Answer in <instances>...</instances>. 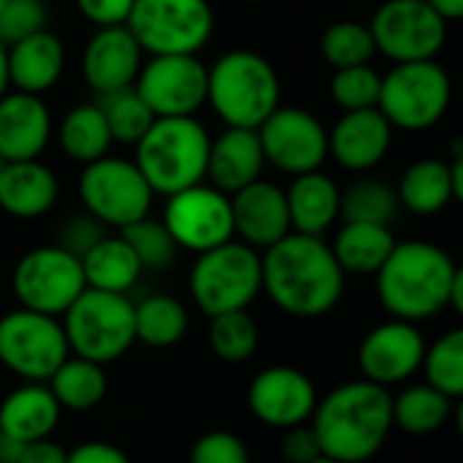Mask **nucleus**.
Masks as SVG:
<instances>
[{
    "label": "nucleus",
    "mask_w": 463,
    "mask_h": 463,
    "mask_svg": "<svg viewBox=\"0 0 463 463\" xmlns=\"http://www.w3.org/2000/svg\"><path fill=\"white\" fill-rule=\"evenodd\" d=\"M344 270L330 243L311 235H287L262 254V289L289 317L317 319L344 298Z\"/></svg>",
    "instance_id": "obj_1"
},
{
    "label": "nucleus",
    "mask_w": 463,
    "mask_h": 463,
    "mask_svg": "<svg viewBox=\"0 0 463 463\" xmlns=\"http://www.w3.org/2000/svg\"><path fill=\"white\" fill-rule=\"evenodd\" d=\"M322 455L335 463H365L392 430V395L365 379L330 390L311 417Z\"/></svg>",
    "instance_id": "obj_2"
},
{
    "label": "nucleus",
    "mask_w": 463,
    "mask_h": 463,
    "mask_svg": "<svg viewBox=\"0 0 463 463\" xmlns=\"http://www.w3.org/2000/svg\"><path fill=\"white\" fill-rule=\"evenodd\" d=\"M452 257L428 241L395 243L392 254L376 273V295L390 319L425 322L449 308L455 279Z\"/></svg>",
    "instance_id": "obj_3"
},
{
    "label": "nucleus",
    "mask_w": 463,
    "mask_h": 463,
    "mask_svg": "<svg viewBox=\"0 0 463 463\" xmlns=\"http://www.w3.org/2000/svg\"><path fill=\"white\" fill-rule=\"evenodd\" d=\"M207 104L226 128L257 131L281 107V80L254 50H232L207 69Z\"/></svg>",
    "instance_id": "obj_4"
},
{
    "label": "nucleus",
    "mask_w": 463,
    "mask_h": 463,
    "mask_svg": "<svg viewBox=\"0 0 463 463\" xmlns=\"http://www.w3.org/2000/svg\"><path fill=\"white\" fill-rule=\"evenodd\" d=\"M210 134L196 118H158L139 139L134 164L153 194L172 196L207 180Z\"/></svg>",
    "instance_id": "obj_5"
},
{
    "label": "nucleus",
    "mask_w": 463,
    "mask_h": 463,
    "mask_svg": "<svg viewBox=\"0 0 463 463\" xmlns=\"http://www.w3.org/2000/svg\"><path fill=\"white\" fill-rule=\"evenodd\" d=\"M188 289L194 303L210 319L246 311L262 292V254L241 241H229L199 254L188 276Z\"/></svg>",
    "instance_id": "obj_6"
},
{
    "label": "nucleus",
    "mask_w": 463,
    "mask_h": 463,
    "mask_svg": "<svg viewBox=\"0 0 463 463\" xmlns=\"http://www.w3.org/2000/svg\"><path fill=\"white\" fill-rule=\"evenodd\" d=\"M63 333L74 357L107 365L120 360L137 341L134 303L128 295L85 289L63 314Z\"/></svg>",
    "instance_id": "obj_7"
},
{
    "label": "nucleus",
    "mask_w": 463,
    "mask_h": 463,
    "mask_svg": "<svg viewBox=\"0 0 463 463\" xmlns=\"http://www.w3.org/2000/svg\"><path fill=\"white\" fill-rule=\"evenodd\" d=\"M126 28L150 58L199 55L213 39L215 17L207 0H134Z\"/></svg>",
    "instance_id": "obj_8"
},
{
    "label": "nucleus",
    "mask_w": 463,
    "mask_h": 463,
    "mask_svg": "<svg viewBox=\"0 0 463 463\" xmlns=\"http://www.w3.org/2000/svg\"><path fill=\"white\" fill-rule=\"evenodd\" d=\"M452 101V80L436 63H401L382 77L376 109L384 120L401 131L433 128Z\"/></svg>",
    "instance_id": "obj_9"
},
{
    "label": "nucleus",
    "mask_w": 463,
    "mask_h": 463,
    "mask_svg": "<svg viewBox=\"0 0 463 463\" xmlns=\"http://www.w3.org/2000/svg\"><path fill=\"white\" fill-rule=\"evenodd\" d=\"M69 360V341L55 317L17 308L0 317V365L23 382L47 384Z\"/></svg>",
    "instance_id": "obj_10"
},
{
    "label": "nucleus",
    "mask_w": 463,
    "mask_h": 463,
    "mask_svg": "<svg viewBox=\"0 0 463 463\" xmlns=\"http://www.w3.org/2000/svg\"><path fill=\"white\" fill-rule=\"evenodd\" d=\"M153 188L134 161L107 156L93 161L80 175V199L99 223L118 226L120 232L150 215Z\"/></svg>",
    "instance_id": "obj_11"
},
{
    "label": "nucleus",
    "mask_w": 463,
    "mask_h": 463,
    "mask_svg": "<svg viewBox=\"0 0 463 463\" xmlns=\"http://www.w3.org/2000/svg\"><path fill=\"white\" fill-rule=\"evenodd\" d=\"M12 287L23 308L63 317L88 289L82 260L63 246H42L28 251L12 273Z\"/></svg>",
    "instance_id": "obj_12"
},
{
    "label": "nucleus",
    "mask_w": 463,
    "mask_h": 463,
    "mask_svg": "<svg viewBox=\"0 0 463 463\" xmlns=\"http://www.w3.org/2000/svg\"><path fill=\"white\" fill-rule=\"evenodd\" d=\"M368 31L376 52L392 66L433 61L447 42V23L425 0H384L373 12Z\"/></svg>",
    "instance_id": "obj_13"
},
{
    "label": "nucleus",
    "mask_w": 463,
    "mask_h": 463,
    "mask_svg": "<svg viewBox=\"0 0 463 463\" xmlns=\"http://www.w3.org/2000/svg\"><path fill=\"white\" fill-rule=\"evenodd\" d=\"M161 223L177 249L194 251L196 257L235 241L232 199L207 183L166 196Z\"/></svg>",
    "instance_id": "obj_14"
},
{
    "label": "nucleus",
    "mask_w": 463,
    "mask_h": 463,
    "mask_svg": "<svg viewBox=\"0 0 463 463\" xmlns=\"http://www.w3.org/2000/svg\"><path fill=\"white\" fill-rule=\"evenodd\" d=\"M134 90L158 118H194L207 104V66L196 55H164L142 63Z\"/></svg>",
    "instance_id": "obj_15"
},
{
    "label": "nucleus",
    "mask_w": 463,
    "mask_h": 463,
    "mask_svg": "<svg viewBox=\"0 0 463 463\" xmlns=\"http://www.w3.org/2000/svg\"><path fill=\"white\" fill-rule=\"evenodd\" d=\"M257 134L265 161L292 177L319 172V166L330 156L327 128L314 112L300 107H279L257 128Z\"/></svg>",
    "instance_id": "obj_16"
},
{
    "label": "nucleus",
    "mask_w": 463,
    "mask_h": 463,
    "mask_svg": "<svg viewBox=\"0 0 463 463\" xmlns=\"http://www.w3.org/2000/svg\"><path fill=\"white\" fill-rule=\"evenodd\" d=\"M425 335L417 325L387 319L368 330V335L360 341L357 349V365L365 382H373L379 387L403 384L417 371H422L425 363Z\"/></svg>",
    "instance_id": "obj_17"
},
{
    "label": "nucleus",
    "mask_w": 463,
    "mask_h": 463,
    "mask_svg": "<svg viewBox=\"0 0 463 463\" xmlns=\"http://www.w3.org/2000/svg\"><path fill=\"white\" fill-rule=\"evenodd\" d=\"M319 395L308 373L292 365H270L249 387L251 414L270 428H298L311 422Z\"/></svg>",
    "instance_id": "obj_18"
},
{
    "label": "nucleus",
    "mask_w": 463,
    "mask_h": 463,
    "mask_svg": "<svg viewBox=\"0 0 463 463\" xmlns=\"http://www.w3.org/2000/svg\"><path fill=\"white\" fill-rule=\"evenodd\" d=\"M142 63H145V52L131 36V31L123 25V28L96 31L82 50L80 69L85 85L104 99L134 88Z\"/></svg>",
    "instance_id": "obj_19"
},
{
    "label": "nucleus",
    "mask_w": 463,
    "mask_h": 463,
    "mask_svg": "<svg viewBox=\"0 0 463 463\" xmlns=\"http://www.w3.org/2000/svg\"><path fill=\"white\" fill-rule=\"evenodd\" d=\"M232 221L235 235L254 251H268L292 235V221L287 207V191L276 183L257 180L243 191L232 194Z\"/></svg>",
    "instance_id": "obj_20"
},
{
    "label": "nucleus",
    "mask_w": 463,
    "mask_h": 463,
    "mask_svg": "<svg viewBox=\"0 0 463 463\" xmlns=\"http://www.w3.org/2000/svg\"><path fill=\"white\" fill-rule=\"evenodd\" d=\"M52 112L42 96L9 90L0 99V161H36L52 139Z\"/></svg>",
    "instance_id": "obj_21"
},
{
    "label": "nucleus",
    "mask_w": 463,
    "mask_h": 463,
    "mask_svg": "<svg viewBox=\"0 0 463 463\" xmlns=\"http://www.w3.org/2000/svg\"><path fill=\"white\" fill-rule=\"evenodd\" d=\"M392 145V126L379 109L344 112L333 131H327V147L338 166L349 172H368L384 161Z\"/></svg>",
    "instance_id": "obj_22"
},
{
    "label": "nucleus",
    "mask_w": 463,
    "mask_h": 463,
    "mask_svg": "<svg viewBox=\"0 0 463 463\" xmlns=\"http://www.w3.org/2000/svg\"><path fill=\"white\" fill-rule=\"evenodd\" d=\"M265 153L257 131L249 128H226L221 137L210 139L207 156V180L221 194L232 196L246 185L262 180Z\"/></svg>",
    "instance_id": "obj_23"
},
{
    "label": "nucleus",
    "mask_w": 463,
    "mask_h": 463,
    "mask_svg": "<svg viewBox=\"0 0 463 463\" xmlns=\"http://www.w3.org/2000/svg\"><path fill=\"white\" fill-rule=\"evenodd\" d=\"M61 411L63 409L52 395L50 384L25 382L0 403V433L20 444L50 439L61 420Z\"/></svg>",
    "instance_id": "obj_24"
},
{
    "label": "nucleus",
    "mask_w": 463,
    "mask_h": 463,
    "mask_svg": "<svg viewBox=\"0 0 463 463\" xmlns=\"http://www.w3.org/2000/svg\"><path fill=\"white\" fill-rule=\"evenodd\" d=\"M61 196L55 172L36 161H12L0 166V210L14 218L47 215Z\"/></svg>",
    "instance_id": "obj_25"
},
{
    "label": "nucleus",
    "mask_w": 463,
    "mask_h": 463,
    "mask_svg": "<svg viewBox=\"0 0 463 463\" xmlns=\"http://www.w3.org/2000/svg\"><path fill=\"white\" fill-rule=\"evenodd\" d=\"M63 69L66 47L50 31H42L9 47V85L20 93L42 96L52 90L63 77Z\"/></svg>",
    "instance_id": "obj_26"
},
{
    "label": "nucleus",
    "mask_w": 463,
    "mask_h": 463,
    "mask_svg": "<svg viewBox=\"0 0 463 463\" xmlns=\"http://www.w3.org/2000/svg\"><path fill=\"white\" fill-rule=\"evenodd\" d=\"M292 232L322 238L341 215V188L325 172H308L287 188Z\"/></svg>",
    "instance_id": "obj_27"
},
{
    "label": "nucleus",
    "mask_w": 463,
    "mask_h": 463,
    "mask_svg": "<svg viewBox=\"0 0 463 463\" xmlns=\"http://www.w3.org/2000/svg\"><path fill=\"white\" fill-rule=\"evenodd\" d=\"M395 243L398 241L390 226L344 221L335 241L330 243V251L344 276H376L392 254Z\"/></svg>",
    "instance_id": "obj_28"
},
{
    "label": "nucleus",
    "mask_w": 463,
    "mask_h": 463,
    "mask_svg": "<svg viewBox=\"0 0 463 463\" xmlns=\"http://www.w3.org/2000/svg\"><path fill=\"white\" fill-rule=\"evenodd\" d=\"M82 273L88 289L109 292V295H128V289L145 273L137 254L123 238H101L85 257Z\"/></svg>",
    "instance_id": "obj_29"
},
{
    "label": "nucleus",
    "mask_w": 463,
    "mask_h": 463,
    "mask_svg": "<svg viewBox=\"0 0 463 463\" xmlns=\"http://www.w3.org/2000/svg\"><path fill=\"white\" fill-rule=\"evenodd\" d=\"M401 207L414 215H436L452 202L449 164L441 158H420L401 175L395 185Z\"/></svg>",
    "instance_id": "obj_30"
},
{
    "label": "nucleus",
    "mask_w": 463,
    "mask_h": 463,
    "mask_svg": "<svg viewBox=\"0 0 463 463\" xmlns=\"http://www.w3.org/2000/svg\"><path fill=\"white\" fill-rule=\"evenodd\" d=\"M58 142H61V150L82 166L107 158L112 147V134H109L101 107L80 104L69 109L58 126Z\"/></svg>",
    "instance_id": "obj_31"
},
{
    "label": "nucleus",
    "mask_w": 463,
    "mask_h": 463,
    "mask_svg": "<svg viewBox=\"0 0 463 463\" xmlns=\"http://www.w3.org/2000/svg\"><path fill=\"white\" fill-rule=\"evenodd\" d=\"M452 414V401L433 384H409L392 398V428L411 436H428L439 430Z\"/></svg>",
    "instance_id": "obj_32"
},
{
    "label": "nucleus",
    "mask_w": 463,
    "mask_h": 463,
    "mask_svg": "<svg viewBox=\"0 0 463 463\" xmlns=\"http://www.w3.org/2000/svg\"><path fill=\"white\" fill-rule=\"evenodd\" d=\"M52 395L58 398L61 409L71 411H88L99 406L107 395V373L104 365L82 360V357H69L47 382Z\"/></svg>",
    "instance_id": "obj_33"
},
{
    "label": "nucleus",
    "mask_w": 463,
    "mask_h": 463,
    "mask_svg": "<svg viewBox=\"0 0 463 463\" xmlns=\"http://www.w3.org/2000/svg\"><path fill=\"white\" fill-rule=\"evenodd\" d=\"M137 341L147 346H172L188 333V311L177 298L150 295L134 306Z\"/></svg>",
    "instance_id": "obj_34"
},
{
    "label": "nucleus",
    "mask_w": 463,
    "mask_h": 463,
    "mask_svg": "<svg viewBox=\"0 0 463 463\" xmlns=\"http://www.w3.org/2000/svg\"><path fill=\"white\" fill-rule=\"evenodd\" d=\"M401 210L398 194L384 180H357L341 191V218L354 223H379L390 226Z\"/></svg>",
    "instance_id": "obj_35"
},
{
    "label": "nucleus",
    "mask_w": 463,
    "mask_h": 463,
    "mask_svg": "<svg viewBox=\"0 0 463 463\" xmlns=\"http://www.w3.org/2000/svg\"><path fill=\"white\" fill-rule=\"evenodd\" d=\"M425 382L444 392L449 401L463 398V327L439 335L425 352Z\"/></svg>",
    "instance_id": "obj_36"
},
{
    "label": "nucleus",
    "mask_w": 463,
    "mask_h": 463,
    "mask_svg": "<svg viewBox=\"0 0 463 463\" xmlns=\"http://www.w3.org/2000/svg\"><path fill=\"white\" fill-rule=\"evenodd\" d=\"M322 58L335 69H354V66H371L376 47H373V36L368 31V25L352 23V20H341L333 23L319 42Z\"/></svg>",
    "instance_id": "obj_37"
},
{
    "label": "nucleus",
    "mask_w": 463,
    "mask_h": 463,
    "mask_svg": "<svg viewBox=\"0 0 463 463\" xmlns=\"http://www.w3.org/2000/svg\"><path fill=\"white\" fill-rule=\"evenodd\" d=\"M207 341L218 360L246 363L260 346V327L246 311L221 314V317L210 319Z\"/></svg>",
    "instance_id": "obj_38"
},
{
    "label": "nucleus",
    "mask_w": 463,
    "mask_h": 463,
    "mask_svg": "<svg viewBox=\"0 0 463 463\" xmlns=\"http://www.w3.org/2000/svg\"><path fill=\"white\" fill-rule=\"evenodd\" d=\"M99 107H101V112L107 118L112 142H120V145H134L137 147L139 139L156 123V115L147 109V104L139 99V93L134 88L104 96L99 101Z\"/></svg>",
    "instance_id": "obj_39"
},
{
    "label": "nucleus",
    "mask_w": 463,
    "mask_h": 463,
    "mask_svg": "<svg viewBox=\"0 0 463 463\" xmlns=\"http://www.w3.org/2000/svg\"><path fill=\"white\" fill-rule=\"evenodd\" d=\"M120 238L131 246V251L137 254L142 270H166L175 257H177V246L172 241V235L166 232V226L161 221H153L150 215L126 226L120 232Z\"/></svg>",
    "instance_id": "obj_40"
},
{
    "label": "nucleus",
    "mask_w": 463,
    "mask_h": 463,
    "mask_svg": "<svg viewBox=\"0 0 463 463\" xmlns=\"http://www.w3.org/2000/svg\"><path fill=\"white\" fill-rule=\"evenodd\" d=\"M379 90H382V74H376L371 66L341 69L330 80V96L344 112L376 109Z\"/></svg>",
    "instance_id": "obj_41"
},
{
    "label": "nucleus",
    "mask_w": 463,
    "mask_h": 463,
    "mask_svg": "<svg viewBox=\"0 0 463 463\" xmlns=\"http://www.w3.org/2000/svg\"><path fill=\"white\" fill-rule=\"evenodd\" d=\"M47 17L44 0H9L0 12V42L12 47L47 31Z\"/></svg>",
    "instance_id": "obj_42"
},
{
    "label": "nucleus",
    "mask_w": 463,
    "mask_h": 463,
    "mask_svg": "<svg viewBox=\"0 0 463 463\" xmlns=\"http://www.w3.org/2000/svg\"><path fill=\"white\" fill-rule=\"evenodd\" d=\"M188 463H251L246 441L232 430H210L202 433L191 452Z\"/></svg>",
    "instance_id": "obj_43"
},
{
    "label": "nucleus",
    "mask_w": 463,
    "mask_h": 463,
    "mask_svg": "<svg viewBox=\"0 0 463 463\" xmlns=\"http://www.w3.org/2000/svg\"><path fill=\"white\" fill-rule=\"evenodd\" d=\"M77 9L90 25H96V31L123 28L131 17L134 0H77Z\"/></svg>",
    "instance_id": "obj_44"
},
{
    "label": "nucleus",
    "mask_w": 463,
    "mask_h": 463,
    "mask_svg": "<svg viewBox=\"0 0 463 463\" xmlns=\"http://www.w3.org/2000/svg\"><path fill=\"white\" fill-rule=\"evenodd\" d=\"M279 449L287 463H311V460L322 458V447H319V439H317L311 422L284 430Z\"/></svg>",
    "instance_id": "obj_45"
},
{
    "label": "nucleus",
    "mask_w": 463,
    "mask_h": 463,
    "mask_svg": "<svg viewBox=\"0 0 463 463\" xmlns=\"http://www.w3.org/2000/svg\"><path fill=\"white\" fill-rule=\"evenodd\" d=\"M101 238H107V235L101 232V223L93 215H77L63 226V243L61 246L82 260Z\"/></svg>",
    "instance_id": "obj_46"
},
{
    "label": "nucleus",
    "mask_w": 463,
    "mask_h": 463,
    "mask_svg": "<svg viewBox=\"0 0 463 463\" xmlns=\"http://www.w3.org/2000/svg\"><path fill=\"white\" fill-rule=\"evenodd\" d=\"M66 463H131L128 455L109 441H85L74 447Z\"/></svg>",
    "instance_id": "obj_47"
},
{
    "label": "nucleus",
    "mask_w": 463,
    "mask_h": 463,
    "mask_svg": "<svg viewBox=\"0 0 463 463\" xmlns=\"http://www.w3.org/2000/svg\"><path fill=\"white\" fill-rule=\"evenodd\" d=\"M69 452L52 441V439H42V441H31L23 449V460L20 463H66Z\"/></svg>",
    "instance_id": "obj_48"
},
{
    "label": "nucleus",
    "mask_w": 463,
    "mask_h": 463,
    "mask_svg": "<svg viewBox=\"0 0 463 463\" xmlns=\"http://www.w3.org/2000/svg\"><path fill=\"white\" fill-rule=\"evenodd\" d=\"M425 4H428L444 23H460V20H463V0H425Z\"/></svg>",
    "instance_id": "obj_49"
},
{
    "label": "nucleus",
    "mask_w": 463,
    "mask_h": 463,
    "mask_svg": "<svg viewBox=\"0 0 463 463\" xmlns=\"http://www.w3.org/2000/svg\"><path fill=\"white\" fill-rule=\"evenodd\" d=\"M449 308H455V314L463 319V265L455 268V279L449 289Z\"/></svg>",
    "instance_id": "obj_50"
},
{
    "label": "nucleus",
    "mask_w": 463,
    "mask_h": 463,
    "mask_svg": "<svg viewBox=\"0 0 463 463\" xmlns=\"http://www.w3.org/2000/svg\"><path fill=\"white\" fill-rule=\"evenodd\" d=\"M23 449H25V444L4 436V439H0V463H20L23 460Z\"/></svg>",
    "instance_id": "obj_51"
},
{
    "label": "nucleus",
    "mask_w": 463,
    "mask_h": 463,
    "mask_svg": "<svg viewBox=\"0 0 463 463\" xmlns=\"http://www.w3.org/2000/svg\"><path fill=\"white\" fill-rule=\"evenodd\" d=\"M449 175H452V199L463 204V156L449 164Z\"/></svg>",
    "instance_id": "obj_52"
},
{
    "label": "nucleus",
    "mask_w": 463,
    "mask_h": 463,
    "mask_svg": "<svg viewBox=\"0 0 463 463\" xmlns=\"http://www.w3.org/2000/svg\"><path fill=\"white\" fill-rule=\"evenodd\" d=\"M9 47L0 42V99L9 93Z\"/></svg>",
    "instance_id": "obj_53"
},
{
    "label": "nucleus",
    "mask_w": 463,
    "mask_h": 463,
    "mask_svg": "<svg viewBox=\"0 0 463 463\" xmlns=\"http://www.w3.org/2000/svg\"><path fill=\"white\" fill-rule=\"evenodd\" d=\"M452 422H455V430L463 441V398H458V403L452 406Z\"/></svg>",
    "instance_id": "obj_54"
},
{
    "label": "nucleus",
    "mask_w": 463,
    "mask_h": 463,
    "mask_svg": "<svg viewBox=\"0 0 463 463\" xmlns=\"http://www.w3.org/2000/svg\"><path fill=\"white\" fill-rule=\"evenodd\" d=\"M449 156H452V161L463 156V137H455V139L449 142Z\"/></svg>",
    "instance_id": "obj_55"
},
{
    "label": "nucleus",
    "mask_w": 463,
    "mask_h": 463,
    "mask_svg": "<svg viewBox=\"0 0 463 463\" xmlns=\"http://www.w3.org/2000/svg\"><path fill=\"white\" fill-rule=\"evenodd\" d=\"M311 463H335V460H330V458L322 455V458H317V460H311Z\"/></svg>",
    "instance_id": "obj_56"
},
{
    "label": "nucleus",
    "mask_w": 463,
    "mask_h": 463,
    "mask_svg": "<svg viewBox=\"0 0 463 463\" xmlns=\"http://www.w3.org/2000/svg\"><path fill=\"white\" fill-rule=\"evenodd\" d=\"M243 4H265V0H243Z\"/></svg>",
    "instance_id": "obj_57"
},
{
    "label": "nucleus",
    "mask_w": 463,
    "mask_h": 463,
    "mask_svg": "<svg viewBox=\"0 0 463 463\" xmlns=\"http://www.w3.org/2000/svg\"><path fill=\"white\" fill-rule=\"evenodd\" d=\"M9 4V0H0V12H4V6Z\"/></svg>",
    "instance_id": "obj_58"
},
{
    "label": "nucleus",
    "mask_w": 463,
    "mask_h": 463,
    "mask_svg": "<svg viewBox=\"0 0 463 463\" xmlns=\"http://www.w3.org/2000/svg\"><path fill=\"white\" fill-rule=\"evenodd\" d=\"M0 439H4V433H0Z\"/></svg>",
    "instance_id": "obj_59"
},
{
    "label": "nucleus",
    "mask_w": 463,
    "mask_h": 463,
    "mask_svg": "<svg viewBox=\"0 0 463 463\" xmlns=\"http://www.w3.org/2000/svg\"><path fill=\"white\" fill-rule=\"evenodd\" d=\"M0 166H4V161H0Z\"/></svg>",
    "instance_id": "obj_60"
}]
</instances>
